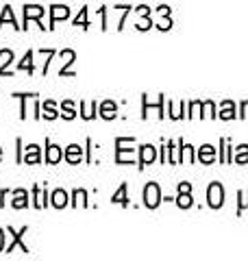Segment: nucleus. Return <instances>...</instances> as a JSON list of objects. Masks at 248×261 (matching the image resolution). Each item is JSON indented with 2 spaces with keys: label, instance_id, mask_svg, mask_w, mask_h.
I'll list each match as a JSON object with an SVG mask.
<instances>
[{
  "label": "nucleus",
  "instance_id": "f257e3e1",
  "mask_svg": "<svg viewBox=\"0 0 248 261\" xmlns=\"http://www.w3.org/2000/svg\"><path fill=\"white\" fill-rule=\"evenodd\" d=\"M131 142H135L133 137H118L115 140V161L118 163H133L135 152L133 148H127Z\"/></svg>",
  "mask_w": 248,
  "mask_h": 261
},
{
  "label": "nucleus",
  "instance_id": "f03ea898",
  "mask_svg": "<svg viewBox=\"0 0 248 261\" xmlns=\"http://www.w3.org/2000/svg\"><path fill=\"white\" fill-rule=\"evenodd\" d=\"M207 202H209L211 209H220L225 205V187H222L218 181H213L209 187H207Z\"/></svg>",
  "mask_w": 248,
  "mask_h": 261
},
{
  "label": "nucleus",
  "instance_id": "7ed1b4c3",
  "mask_svg": "<svg viewBox=\"0 0 248 261\" xmlns=\"http://www.w3.org/2000/svg\"><path fill=\"white\" fill-rule=\"evenodd\" d=\"M144 205L148 209H157L161 205V190H159V185L153 181L144 187Z\"/></svg>",
  "mask_w": 248,
  "mask_h": 261
},
{
  "label": "nucleus",
  "instance_id": "20e7f679",
  "mask_svg": "<svg viewBox=\"0 0 248 261\" xmlns=\"http://www.w3.org/2000/svg\"><path fill=\"white\" fill-rule=\"evenodd\" d=\"M7 231H9V235H11V244H9V246H7V248H5L7 252H11V250H13L15 246H20V250H22V252H29V246H27V244H24V242H22V238H24V233H27V231H29V228H27V226H22V228H20V231H13V228L9 226V228H7Z\"/></svg>",
  "mask_w": 248,
  "mask_h": 261
},
{
  "label": "nucleus",
  "instance_id": "39448f33",
  "mask_svg": "<svg viewBox=\"0 0 248 261\" xmlns=\"http://www.w3.org/2000/svg\"><path fill=\"white\" fill-rule=\"evenodd\" d=\"M46 13L44 7H39V5H27L24 7V27L22 29H29V22L31 20H37L41 24V15Z\"/></svg>",
  "mask_w": 248,
  "mask_h": 261
},
{
  "label": "nucleus",
  "instance_id": "423d86ee",
  "mask_svg": "<svg viewBox=\"0 0 248 261\" xmlns=\"http://www.w3.org/2000/svg\"><path fill=\"white\" fill-rule=\"evenodd\" d=\"M155 159H157V148L151 146V144H144L142 148H139V168L151 166Z\"/></svg>",
  "mask_w": 248,
  "mask_h": 261
},
{
  "label": "nucleus",
  "instance_id": "0eeeda50",
  "mask_svg": "<svg viewBox=\"0 0 248 261\" xmlns=\"http://www.w3.org/2000/svg\"><path fill=\"white\" fill-rule=\"evenodd\" d=\"M70 18V9L65 5H53L51 7V27L48 29H55V24L59 20H68Z\"/></svg>",
  "mask_w": 248,
  "mask_h": 261
},
{
  "label": "nucleus",
  "instance_id": "6e6552de",
  "mask_svg": "<svg viewBox=\"0 0 248 261\" xmlns=\"http://www.w3.org/2000/svg\"><path fill=\"white\" fill-rule=\"evenodd\" d=\"M63 159V150H61V146H57V144H51L46 140V161L48 163H59Z\"/></svg>",
  "mask_w": 248,
  "mask_h": 261
},
{
  "label": "nucleus",
  "instance_id": "1a4fd4ad",
  "mask_svg": "<svg viewBox=\"0 0 248 261\" xmlns=\"http://www.w3.org/2000/svg\"><path fill=\"white\" fill-rule=\"evenodd\" d=\"M48 205V194L41 185H35L33 187V207L35 209H44Z\"/></svg>",
  "mask_w": 248,
  "mask_h": 261
},
{
  "label": "nucleus",
  "instance_id": "9d476101",
  "mask_svg": "<svg viewBox=\"0 0 248 261\" xmlns=\"http://www.w3.org/2000/svg\"><path fill=\"white\" fill-rule=\"evenodd\" d=\"M198 161L205 163V166H209V163L216 161V148H213L211 144H205L198 148Z\"/></svg>",
  "mask_w": 248,
  "mask_h": 261
},
{
  "label": "nucleus",
  "instance_id": "9b49d317",
  "mask_svg": "<svg viewBox=\"0 0 248 261\" xmlns=\"http://www.w3.org/2000/svg\"><path fill=\"white\" fill-rule=\"evenodd\" d=\"M68 192L65 190H55L53 194H51V205L55 207V209H63V207H68Z\"/></svg>",
  "mask_w": 248,
  "mask_h": 261
},
{
  "label": "nucleus",
  "instance_id": "f8f14e48",
  "mask_svg": "<svg viewBox=\"0 0 248 261\" xmlns=\"http://www.w3.org/2000/svg\"><path fill=\"white\" fill-rule=\"evenodd\" d=\"M61 57H63V65H61V70H59V74L61 76H74V72L70 70V65L74 63V59H77V55H74V50H63L61 53Z\"/></svg>",
  "mask_w": 248,
  "mask_h": 261
},
{
  "label": "nucleus",
  "instance_id": "ddd939ff",
  "mask_svg": "<svg viewBox=\"0 0 248 261\" xmlns=\"http://www.w3.org/2000/svg\"><path fill=\"white\" fill-rule=\"evenodd\" d=\"M65 161L68 163H81V159H83V148L79 144H70L68 148H65Z\"/></svg>",
  "mask_w": 248,
  "mask_h": 261
},
{
  "label": "nucleus",
  "instance_id": "4468645a",
  "mask_svg": "<svg viewBox=\"0 0 248 261\" xmlns=\"http://www.w3.org/2000/svg\"><path fill=\"white\" fill-rule=\"evenodd\" d=\"M22 161H24V163H29V166H33V163H39V161H41L39 146H37V144H31V146H27V152H24Z\"/></svg>",
  "mask_w": 248,
  "mask_h": 261
},
{
  "label": "nucleus",
  "instance_id": "2eb2a0df",
  "mask_svg": "<svg viewBox=\"0 0 248 261\" xmlns=\"http://www.w3.org/2000/svg\"><path fill=\"white\" fill-rule=\"evenodd\" d=\"M115 116H118V105H115L113 100H105L101 105V118L103 120H113Z\"/></svg>",
  "mask_w": 248,
  "mask_h": 261
},
{
  "label": "nucleus",
  "instance_id": "dca6fc26",
  "mask_svg": "<svg viewBox=\"0 0 248 261\" xmlns=\"http://www.w3.org/2000/svg\"><path fill=\"white\" fill-rule=\"evenodd\" d=\"M127 192H129V185H127V183H122V185L118 187V192L113 194V198H111V202H113V205L129 207V196H127Z\"/></svg>",
  "mask_w": 248,
  "mask_h": 261
},
{
  "label": "nucleus",
  "instance_id": "f3484780",
  "mask_svg": "<svg viewBox=\"0 0 248 261\" xmlns=\"http://www.w3.org/2000/svg\"><path fill=\"white\" fill-rule=\"evenodd\" d=\"M11 205H13V209H24V207H29V192H27V190H15V192H13Z\"/></svg>",
  "mask_w": 248,
  "mask_h": 261
},
{
  "label": "nucleus",
  "instance_id": "a211bd4d",
  "mask_svg": "<svg viewBox=\"0 0 248 261\" xmlns=\"http://www.w3.org/2000/svg\"><path fill=\"white\" fill-rule=\"evenodd\" d=\"M220 118L222 120H233L237 118V113H235V102L233 100H225L220 105Z\"/></svg>",
  "mask_w": 248,
  "mask_h": 261
},
{
  "label": "nucleus",
  "instance_id": "6ab92c4d",
  "mask_svg": "<svg viewBox=\"0 0 248 261\" xmlns=\"http://www.w3.org/2000/svg\"><path fill=\"white\" fill-rule=\"evenodd\" d=\"M81 116L85 120H94L98 116V102H81Z\"/></svg>",
  "mask_w": 248,
  "mask_h": 261
},
{
  "label": "nucleus",
  "instance_id": "aec40b11",
  "mask_svg": "<svg viewBox=\"0 0 248 261\" xmlns=\"http://www.w3.org/2000/svg\"><path fill=\"white\" fill-rule=\"evenodd\" d=\"M41 111H44L41 113V118H46V120H55V118L61 116V113L57 111V105L53 100H46L44 105H41Z\"/></svg>",
  "mask_w": 248,
  "mask_h": 261
},
{
  "label": "nucleus",
  "instance_id": "412c9836",
  "mask_svg": "<svg viewBox=\"0 0 248 261\" xmlns=\"http://www.w3.org/2000/svg\"><path fill=\"white\" fill-rule=\"evenodd\" d=\"M5 22H11V27H15V29H22V27H18V22H15V15H13V11H11V7L7 5L5 9H3V15H0V29H3V24Z\"/></svg>",
  "mask_w": 248,
  "mask_h": 261
},
{
  "label": "nucleus",
  "instance_id": "4be33fe9",
  "mask_svg": "<svg viewBox=\"0 0 248 261\" xmlns=\"http://www.w3.org/2000/svg\"><path fill=\"white\" fill-rule=\"evenodd\" d=\"M177 205L181 207V209H189L194 205V200H192V192H179V196H177Z\"/></svg>",
  "mask_w": 248,
  "mask_h": 261
},
{
  "label": "nucleus",
  "instance_id": "5701e85b",
  "mask_svg": "<svg viewBox=\"0 0 248 261\" xmlns=\"http://www.w3.org/2000/svg\"><path fill=\"white\" fill-rule=\"evenodd\" d=\"M61 116L65 120H74V118H77V109H74V102L72 100H63L61 102Z\"/></svg>",
  "mask_w": 248,
  "mask_h": 261
},
{
  "label": "nucleus",
  "instance_id": "b1692460",
  "mask_svg": "<svg viewBox=\"0 0 248 261\" xmlns=\"http://www.w3.org/2000/svg\"><path fill=\"white\" fill-rule=\"evenodd\" d=\"M194 146H189V144H181V161H185V163H194Z\"/></svg>",
  "mask_w": 248,
  "mask_h": 261
},
{
  "label": "nucleus",
  "instance_id": "393cba45",
  "mask_svg": "<svg viewBox=\"0 0 248 261\" xmlns=\"http://www.w3.org/2000/svg\"><path fill=\"white\" fill-rule=\"evenodd\" d=\"M72 198H74V200H72V205H74V207H77L79 202H81L83 207H87V205H89V202H87V192H85V190H74Z\"/></svg>",
  "mask_w": 248,
  "mask_h": 261
},
{
  "label": "nucleus",
  "instance_id": "a878e982",
  "mask_svg": "<svg viewBox=\"0 0 248 261\" xmlns=\"http://www.w3.org/2000/svg\"><path fill=\"white\" fill-rule=\"evenodd\" d=\"M235 163H248V146L242 144V146H237V150H235V157H233Z\"/></svg>",
  "mask_w": 248,
  "mask_h": 261
},
{
  "label": "nucleus",
  "instance_id": "bb28decb",
  "mask_svg": "<svg viewBox=\"0 0 248 261\" xmlns=\"http://www.w3.org/2000/svg\"><path fill=\"white\" fill-rule=\"evenodd\" d=\"M18 68L24 70V72H29V74H33V53H31V50L24 55V59L18 63Z\"/></svg>",
  "mask_w": 248,
  "mask_h": 261
},
{
  "label": "nucleus",
  "instance_id": "cd10ccee",
  "mask_svg": "<svg viewBox=\"0 0 248 261\" xmlns=\"http://www.w3.org/2000/svg\"><path fill=\"white\" fill-rule=\"evenodd\" d=\"M203 109H205L203 116H207V118H218V113H216V105H213L211 100H205V102H203Z\"/></svg>",
  "mask_w": 248,
  "mask_h": 261
},
{
  "label": "nucleus",
  "instance_id": "c85d7f7f",
  "mask_svg": "<svg viewBox=\"0 0 248 261\" xmlns=\"http://www.w3.org/2000/svg\"><path fill=\"white\" fill-rule=\"evenodd\" d=\"M74 27H83V29L89 27L87 24V9H81V13L77 15V20H74Z\"/></svg>",
  "mask_w": 248,
  "mask_h": 261
},
{
  "label": "nucleus",
  "instance_id": "c756f323",
  "mask_svg": "<svg viewBox=\"0 0 248 261\" xmlns=\"http://www.w3.org/2000/svg\"><path fill=\"white\" fill-rule=\"evenodd\" d=\"M203 109V102L201 100H194V102H189V113H187V118H194V116H201V111Z\"/></svg>",
  "mask_w": 248,
  "mask_h": 261
},
{
  "label": "nucleus",
  "instance_id": "7c9ffc66",
  "mask_svg": "<svg viewBox=\"0 0 248 261\" xmlns=\"http://www.w3.org/2000/svg\"><path fill=\"white\" fill-rule=\"evenodd\" d=\"M248 207V192H239V205H237V214H242V211Z\"/></svg>",
  "mask_w": 248,
  "mask_h": 261
},
{
  "label": "nucleus",
  "instance_id": "2f4dec72",
  "mask_svg": "<svg viewBox=\"0 0 248 261\" xmlns=\"http://www.w3.org/2000/svg\"><path fill=\"white\" fill-rule=\"evenodd\" d=\"M239 111H242L239 113V118H248V100H244L242 105H239Z\"/></svg>",
  "mask_w": 248,
  "mask_h": 261
},
{
  "label": "nucleus",
  "instance_id": "473e14b6",
  "mask_svg": "<svg viewBox=\"0 0 248 261\" xmlns=\"http://www.w3.org/2000/svg\"><path fill=\"white\" fill-rule=\"evenodd\" d=\"M5 250V231L3 228H0V252Z\"/></svg>",
  "mask_w": 248,
  "mask_h": 261
},
{
  "label": "nucleus",
  "instance_id": "72a5a7b5",
  "mask_svg": "<svg viewBox=\"0 0 248 261\" xmlns=\"http://www.w3.org/2000/svg\"><path fill=\"white\" fill-rule=\"evenodd\" d=\"M5 198H7V190H3V192H0V207H3V205H5V202H3Z\"/></svg>",
  "mask_w": 248,
  "mask_h": 261
},
{
  "label": "nucleus",
  "instance_id": "f704fd0d",
  "mask_svg": "<svg viewBox=\"0 0 248 261\" xmlns=\"http://www.w3.org/2000/svg\"><path fill=\"white\" fill-rule=\"evenodd\" d=\"M0 159H3V148H0Z\"/></svg>",
  "mask_w": 248,
  "mask_h": 261
}]
</instances>
